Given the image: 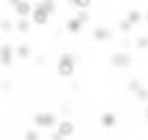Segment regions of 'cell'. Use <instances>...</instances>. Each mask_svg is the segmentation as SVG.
I'll list each match as a JSON object with an SVG mask.
<instances>
[{
	"mask_svg": "<svg viewBox=\"0 0 148 140\" xmlns=\"http://www.w3.org/2000/svg\"><path fill=\"white\" fill-rule=\"evenodd\" d=\"M74 57L70 55V53H63V55L59 57V64H57V72H59L61 77H72L74 75Z\"/></svg>",
	"mask_w": 148,
	"mask_h": 140,
	"instance_id": "6da1fadb",
	"label": "cell"
},
{
	"mask_svg": "<svg viewBox=\"0 0 148 140\" xmlns=\"http://www.w3.org/2000/svg\"><path fill=\"white\" fill-rule=\"evenodd\" d=\"M33 123H35L37 127H42V129H48V127H52L57 123V116L52 112H39V114H35Z\"/></svg>",
	"mask_w": 148,
	"mask_h": 140,
	"instance_id": "7a4b0ae2",
	"label": "cell"
},
{
	"mask_svg": "<svg viewBox=\"0 0 148 140\" xmlns=\"http://www.w3.org/2000/svg\"><path fill=\"white\" fill-rule=\"evenodd\" d=\"M48 11L44 9V5H37V7H33V13H31V22L33 24H39V26H44V24L48 22Z\"/></svg>",
	"mask_w": 148,
	"mask_h": 140,
	"instance_id": "3957f363",
	"label": "cell"
},
{
	"mask_svg": "<svg viewBox=\"0 0 148 140\" xmlns=\"http://www.w3.org/2000/svg\"><path fill=\"white\" fill-rule=\"evenodd\" d=\"M109 61H111V66H116V68H126V66H131V57L126 55V53H113Z\"/></svg>",
	"mask_w": 148,
	"mask_h": 140,
	"instance_id": "277c9868",
	"label": "cell"
},
{
	"mask_svg": "<svg viewBox=\"0 0 148 140\" xmlns=\"http://www.w3.org/2000/svg\"><path fill=\"white\" fill-rule=\"evenodd\" d=\"M57 131H59L63 138H70V136L74 134V123H72V121H61V123H57Z\"/></svg>",
	"mask_w": 148,
	"mask_h": 140,
	"instance_id": "5b68a950",
	"label": "cell"
},
{
	"mask_svg": "<svg viewBox=\"0 0 148 140\" xmlns=\"http://www.w3.org/2000/svg\"><path fill=\"white\" fill-rule=\"evenodd\" d=\"M11 61H13V48H11L9 44H5V46H0V64L9 66Z\"/></svg>",
	"mask_w": 148,
	"mask_h": 140,
	"instance_id": "8992f818",
	"label": "cell"
},
{
	"mask_svg": "<svg viewBox=\"0 0 148 140\" xmlns=\"http://www.w3.org/2000/svg\"><path fill=\"white\" fill-rule=\"evenodd\" d=\"M15 13H18L20 18H28V15L33 13V7H31V2H26V0H20L18 5H15Z\"/></svg>",
	"mask_w": 148,
	"mask_h": 140,
	"instance_id": "52a82bcc",
	"label": "cell"
},
{
	"mask_svg": "<svg viewBox=\"0 0 148 140\" xmlns=\"http://www.w3.org/2000/svg\"><path fill=\"white\" fill-rule=\"evenodd\" d=\"M116 114L113 112H102L100 114V125L105 127V129H111V127H116Z\"/></svg>",
	"mask_w": 148,
	"mask_h": 140,
	"instance_id": "ba28073f",
	"label": "cell"
},
{
	"mask_svg": "<svg viewBox=\"0 0 148 140\" xmlns=\"http://www.w3.org/2000/svg\"><path fill=\"white\" fill-rule=\"evenodd\" d=\"M94 40H98V42L111 40V28H107V26H96V28H94Z\"/></svg>",
	"mask_w": 148,
	"mask_h": 140,
	"instance_id": "9c48e42d",
	"label": "cell"
},
{
	"mask_svg": "<svg viewBox=\"0 0 148 140\" xmlns=\"http://www.w3.org/2000/svg\"><path fill=\"white\" fill-rule=\"evenodd\" d=\"M81 26H83V22H81L79 18H72V20H68V24H65V28H68L70 33H79V31H81Z\"/></svg>",
	"mask_w": 148,
	"mask_h": 140,
	"instance_id": "30bf717a",
	"label": "cell"
},
{
	"mask_svg": "<svg viewBox=\"0 0 148 140\" xmlns=\"http://www.w3.org/2000/svg\"><path fill=\"white\" fill-rule=\"evenodd\" d=\"M142 18H144V15L139 13L137 9H131L129 13H126V20H129V22L133 24V26H135V24H139V22H142Z\"/></svg>",
	"mask_w": 148,
	"mask_h": 140,
	"instance_id": "8fae6325",
	"label": "cell"
},
{
	"mask_svg": "<svg viewBox=\"0 0 148 140\" xmlns=\"http://www.w3.org/2000/svg\"><path fill=\"white\" fill-rule=\"evenodd\" d=\"M15 55H18L20 59H28V57H31V48H28L26 44H20V46L15 48Z\"/></svg>",
	"mask_w": 148,
	"mask_h": 140,
	"instance_id": "7c38bea8",
	"label": "cell"
},
{
	"mask_svg": "<svg viewBox=\"0 0 148 140\" xmlns=\"http://www.w3.org/2000/svg\"><path fill=\"white\" fill-rule=\"evenodd\" d=\"M76 9H81V11H87L89 7H92V0H70Z\"/></svg>",
	"mask_w": 148,
	"mask_h": 140,
	"instance_id": "4fadbf2b",
	"label": "cell"
},
{
	"mask_svg": "<svg viewBox=\"0 0 148 140\" xmlns=\"http://www.w3.org/2000/svg\"><path fill=\"white\" fill-rule=\"evenodd\" d=\"M15 26H18V31H24V33H26L28 28H31V22H28L26 18H20V20H18V24H15Z\"/></svg>",
	"mask_w": 148,
	"mask_h": 140,
	"instance_id": "5bb4252c",
	"label": "cell"
},
{
	"mask_svg": "<svg viewBox=\"0 0 148 140\" xmlns=\"http://www.w3.org/2000/svg\"><path fill=\"white\" fill-rule=\"evenodd\" d=\"M135 46L137 48H148V37L146 35H139V37L135 40Z\"/></svg>",
	"mask_w": 148,
	"mask_h": 140,
	"instance_id": "9a60e30c",
	"label": "cell"
},
{
	"mask_svg": "<svg viewBox=\"0 0 148 140\" xmlns=\"http://www.w3.org/2000/svg\"><path fill=\"white\" fill-rule=\"evenodd\" d=\"M139 88H142V85H139V81H137V79H131V81H129V88H126V90H129V92H137Z\"/></svg>",
	"mask_w": 148,
	"mask_h": 140,
	"instance_id": "2e32d148",
	"label": "cell"
},
{
	"mask_svg": "<svg viewBox=\"0 0 148 140\" xmlns=\"http://www.w3.org/2000/svg\"><path fill=\"white\" fill-rule=\"evenodd\" d=\"M135 96H137L139 101H148V90L146 88H139L137 92H135Z\"/></svg>",
	"mask_w": 148,
	"mask_h": 140,
	"instance_id": "e0dca14e",
	"label": "cell"
},
{
	"mask_svg": "<svg viewBox=\"0 0 148 140\" xmlns=\"http://www.w3.org/2000/svg\"><path fill=\"white\" fill-rule=\"evenodd\" d=\"M131 28H133V24H131L129 20L124 18V20H122V22H120V31H122V33H129Z\"/></svg>",
	"mask_w": 148,
	"mask_h": 140,
	"instance_id": "ac0fdd59",
	"label": "cell"
},
{
	"mask_svg": "<svg viewBox=\"0 0 148 140\" xmlns=\"http://www.w3.org/2000/svg\"><path fill=\"white\" fill-rule=\"evenodd\" d=\"M42 5H44V9H46L48 13H52V11H55V0H44Z\"/></svg>",
	"mask_w": 148,
	"mask_h": 140,
	"instance_id": "d6986e66",
	"label": "cell"
},
{
	"mask_svg": "<svg viewBox=\"0 0 148 140\" xmlns=\"http://www.w3.org/2000/svg\"><path fill=\"white\" fill-rule=\"evenodd\" d=\"M24 138H26V140H39V134H37V129H28Z\"/></svg>",
	"mask_w": 148,
	"mask_h": 140,
	"instance_id": "ffe728a7",
	"label": "cell"
},
{
	"mask_svg": "<svg viewBox=\"0 0 148 140\" xmlns=\"http://www.w3.org/2000/svg\"><path fill=\"white\" fill-rule=\"evenodd\" d=\"M0 28H2V31H11V28H13V24H11L9 20H0Z\"/></svg>",
	"mask_w": 148,
	"mask_h": 140,
	"instance_id": "44dd1931",
	"label": "cell"
},
{
	"mask_svg": "<svg viewBox=\"0 0 148 140\" xmlns=\"http://www.w3.org/2000/svg\"><path fill=\"white\" fill-rule=\"evenodd\" d=\"M76 18H79V20H81V22H83V24H85V22H87V20H89V13H87V11H81V13H79V15H76Z\"/></svg>",
	"mask_w": 148,
	"mask_h": 140,
	"instance_id": "7402d4cb",
	"label": "cell"
},
{
	"mask_svg": "<svg viewBox=\"0 0 148 140\" xmlns=\"http://www.w3.org/2000/svg\"><path fill=\"white\" fill-rule=\"evenodd\" d=\"M52 140H63V136H61L59 131H55V134H52Z\"/></svg>",
	"mask_w": 148,
	"mask_h": 140,
	"instance_id": "603a6c76",
	"label": "cell"
},
{
	"mask_svg": "<svg viewBox=\"0 0 148 140\" xmlns=\"http://www.w3.org/2000/svg\"><path fill=\"white\" fill-rule=\"evenodd\" d=\"M9 2H11V5H13V7H15V5H18V2H20V0H9Z\"/></svg>",
	"mask_w": 148,
	"mask_h": 140,
	"instance_id": "cb8c5ba5",
	"label": "cell"
},
{
	"mask_svg": "<svg viewBox=\"0 0 148 140\" xmlns=\"http://www.w3.org/2000/svg\"><path fill=\"white\" fill-rule=\"evenodd\" d=\"M146 121H148V107H146Z\"/></svg>",
	"mask_w": 148,
	"mask_h": 140,
	"instance_id": "d4e9b609",
	"label": "cell"
},
{
	"mask_svg": "<svg viewBox=\"0 0 148 140\" xmlns=\"http://www.w3.org/2000/svg\"><path fill=\"white\" fill-rule=\"evenodd\" d=\"M144 20H146V22H148V13H146V18H144Z\"/></svg>",
	"mask_w": 148,
	"mask_h": 140,
	"instance_id": "484cf974",
	"label": "cell"
}]
</instances>
